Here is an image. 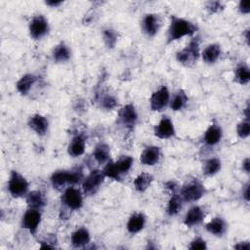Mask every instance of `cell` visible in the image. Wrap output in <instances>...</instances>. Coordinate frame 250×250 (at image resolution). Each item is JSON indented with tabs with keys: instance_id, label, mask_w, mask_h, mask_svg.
<instances>
[{
	"instance_id": "obj_1",
	"label": "cell",
	"mask_w": 250,
	"mask_h": 250,
	"mask_svg": "<svg viewBox=\"0 0 250 250\" xmlns=\"http://www.w3.org/2000/svg\"><path fill=\"white\" fill-rule=\"evenodd\" d=\"M198 27L194 22L184 18L171 16L166 36L167 44L178 41L187 36L193 37Z\"/></svg>"
},
{
	"instance_id": "obj_2",
	"label": "cell",
	"mask_w": 250,
	"mask_h": 250,
	"mask_svg": "<svg viewBox=\"0 0 250 250\" xmlns=\"http://www.w3.org/2000/svg\"><path fill=\"white\" fill-rule=\"evenodd\" d=\"M83 170L76 168L72 170H57L51 175V183L54 188L62 189L66 186H75L83 182Z\"/></svg>"
},
{
	"instance_id": "obj_3",
	"label": "cell",
	"mask_w": 250,
	"mask_h": 250,
	"mask_svg": "<svg viewBox=\"0 0 250 250\" xmlns=\"http://www.w3.org/2000/svg\"><path fill=\"white\" fill-rule=\"evenodd\" d=\"M199 56L200 39L198 36H193L185 48L176 53V60L179 63L185 66H191L197 62Z\"/></svg>"
},
{
	"instance_id": "obj_4",
	"label": "cell",
	"mask_w": 250,
	"mask_h": 250,
	"mask_svg": "<svg viewBox=\"0 0 250 250\" xmlns=\"http://www.w3.org/2000/svg\"><path fill=\"white\" fill-rule=\"evenodd\" d=\"M7 188L9 193L15 197L20 198L26 196L28 193L29 188V183L28 181L18 171L12 170L8 179L7 183Z\"/></svg>"
},
{
	"instance_id": "obj_5",
	"label": "cell",
	"mask_w": 250,
	"mask_h": 250,
	"mask_svg": "<svg viewBox=\"0 0 250 250\" xmlns=\"http://www.w3.org/2000/svg\"><path fill=\"white\" fill-rule=\"evenodd\" d=\"M206 188L198 181H191L182 187L180 196L184 202H195L206 194Z\"/></svg>"
},
{
	"instance_id": "obj_6",
	"label": "cell",
	"mask_w": 250,
	"mask_h": 250,
	"mask_svg": "<svg viewBox=\"0 0 250 250\" xmlns=\"http://www.w3.org/2000/svg\"><path fill=\"white\" fill-rule=\"evenodd\" d=\"M104 178L105 176L103 170L96 169L91 171L88 174V176L83 179V182H82V189L84 194L87 196H91L95 194L99 190L102 184L104 183Z\"/></svg>"
},
{
	"instance_id": "obj_7",
	"label": "cell",
	"mask_w": 250,
	"mask_h": 250,
	"mask_svg": "<svg viewBox=\"0 0 250 250\" xmlns=\"http://www.w3.org/2000/svg\"><path fill=\"white\" fill-rule=\"evenodd\" d=\"M62 203L70 210H79L83 206V194L81 190L74 186L65 188L62 195Z\"/></svg>"
},
{
	"instance_id": "obj_8",
	"label": "cell",
	"mask_w": 250,
	"mask_h": 250,
	"mask_svg": "<svg viewBox=\"0 0 250 250\" xmlns=\"http://www.w3.org/2000/svg\"><path fill=\"white\" fill-rule=\"evenodd\" d=\"M50 30L48 20L43 15L34 16L28 24L29 35L34 40L45 37Z\"/></svg>"
},
{
	"instance_id": "obj_9",
	"label": "cell",
	"mask_w": 250,
	"mask_h": 250,
	"mask_svg": "<svg viewBox=\"0 0 250 250\" xmlns=\"http://www.w3.org/2000/svg\"><path fill=\"white\" fill-rule=\"evenodd\" d=\"M137 121L138 113L133 104H127L118 110L117 123L125 127L127 130H132Z\"/></svg>"
},
{
	"instance_id": "obj_10",
	"label": "cell",
	"mask_w": 250,
	"mask_h": 250,
	"mask_svg": "<svg viewBox=\"0 0 250 250\" xmlns=\"http://www.w3.org/2000/svg\"><path fill=\"white\" fill-rule=\"evenodd\" d=\"M170 103V92L166 86H161L149 98V106L152 111L163 110Z\"/></svg>"
},
{
	"instance_id": "obj_11",
	"label": "cell",
	"mask_w": 250,
	"mask_h": 250,
	"mask_svg": "<svg viewBox=\"0 0 250 250\" xmlns=\"http://www.w3.org/2000/svg\"><path fill=\"white\" fill-rule=\"evenodd\" d=\"M41 223L40 210L28 208L21 218V228L27 229L31 234H35Z\"/></svg>"
},
{
	"instance_id": "obj_12",
	"label": "cell",
	"mask_w": 250,
	"mask_h": 250,
	"mask_svg": "<svg viewBox=\"0 0 250 250\" xmlns=\"http://www.w3.org/2000/svg\"><path fill=\"white\" fill-rule=\"evenodd\" d=\"M161 26V20L158 14L155 13H148L146 14L142 20L141 27L143 32L147 37L155 36Z\"/></svg>"
},
{
	"instance_id": "obj_13",
	"label": "cell",
	"mask_w": 250,
	"mask_h": 250,
	"mask_svg": "<svg viewBox=\"0 0 250 250\" xmlns=\"http://www.w3.org/2000/svg\"><path fill=\"white\" fill-rule=\"evenodd\" d=\"M154 136L161 140H168L176 135L173 121L168 116H163L153 129Z\"/></svg>"
},
{
	"instance_id": "obj_14",
	"label": "cell",
	"mask_w": 250,
	"mask_h": 250,
	"mask_svg": "<svg viewBox=\"0 0 250 250\" xmlns=\"http://www.w3.org/2000/svg\"><path fill=\"white\" fill-rule=\"evenodd\" d=\"M28 127L38 136H44L48 132L49 129V121L48 119L39 113H35L28 118L27 121Z\"/></svg>"
},
{
	"instance_id": "obj_15",
	"label": "cell",
	"mask_w": 250,
	"mask_h": 250,
	"mask_svg": "<svg viewBox=\"0 0 250 250\" xmlns=\"http://www.w3.org/2000/svg\"><path fill=\"white\" fill-rule=\"evenodd\" d=\"M161 156L160 147L156 146H148L145 147L140 155V161L143 165L153 166L158 163Z\"/></svg>"
},
{
	"instance_id": "obj_16",
	"label": "cell",
	"mask_w": 250,
	"mask_h": 250,
	"mask_svg": "<svg viewBox=\"0 0 250 250\" xmlns=\"http://www.w3.org/2000/svg\"><path fill=\"white\" fill-rule=\"evenodd\" d=\"M205 218L204 210L197 205L192 206L189 208V210L187 212L184 218V224L188 228H192L195 226L200 225Z\"/></svg>"
},
{
	"instance_id": "obj_17",
	"label": "cell",
	"mask_w": 250,
	"mask_h": 250,
	"mask_svg": "<svg viewBox=\"0 0 250 250\" xmlns=\"http://www.w3.org/2000/svg\"><path fill=\"white\" fill-rule=\"evenodd\" d=\"M90 241L91 235L86 228H79L70 235V242L74 248H86Z\"/></svg>"
},
{
	"instance_id": "obj_18",
	"label": "cell",
	"mask_w": 250,
	"mask_h": 250,
	"mask_svg": "<svg viewBox=\"0 0 250 250\" xmlns=\"http://www.w3.org/2000/svg\"><path fill=\"white\" fill-rule=\"evenodd\" d=\"M223 137V130L218 123H212L205 131L203 141L207 146L217 145Z\"/></svg>"
},
{
	"instance_id": "obj_19",
	"label": "cell",
	"mask_w": 250,
	"mask_h": 250,
	"mask_svg": "<svg viewBox=\"0 0 250 250\" xmlns=\"http://www.w3.org/2000/svg\"><path fill=\"white\" fill-rule=\"evenodd\" d=\"M146 221V218L143 213L133 214L129 218V220L126 224V229H127L128 232L131 234H136V233L140 232L145 228Z\"/></svg>"
},
{
	"instance_id": "obj_20",
	"label": "cell",
	"mask_w": 250,
	"mask_h": 250,
	"mask_svg": "<svg viewBox=\"0 0 250 250\" xmlns=\"http://www.w3.org/2000/svg\"><path fill=\"white\" fill-rule=\"evenodd\" d=\"M205 229L209 233L215 236H223L227 231L228 225L223 218L215 217L206 224Z\"/></svg>"
},
{
	"instance_id": "obj_21",
	"label": "cell",
	"mask_w": 250,
	"mask_h": 250,
	"mask_svg": "<svg viewBox=\"0 0 250 250\" xmlns=\"http://www.w3.org/2000/svg\"><path fill=\"white\" fill-rule=\"evenodd\" d=\"M221 54H222L221 46L217 43H213L205 47V49L201 54V57L205 63L213 64L219 60Z\"/></svg>"
},
{
	"instance_id": "obj_22",
	"label": "cell",
	"mask_w": 250,
	"mask_h": 250,
	"mask_svg": "<svg viewBox=\"0 0 250 250\" xmlns=\"http://www.w3.org/2000/svg\"><path fill=\"white\" fill-rule=\"evenodd\" d=\"M86 141L82 135H76L70 141L67 146V153L72 157H78L85 151Z\"/></svg>"
},
{
	"instance_id": "obj_23",
	"label": "cell",
	"mask_w": 250,
	"mask_h": 250,
	"mask_svg": "<svg viewBox=\"0 0 250 250\" xmlns=\"http://www.w3.org/2000/svg\"><path fill=\"white\" fill-rule=\"evenodd\" d=\"M70 56L71 52L64 42H61L58 45H56L52 51V58L54 62L58 63L66 62L70 59Z\"/></svg>"
},
{
	"instance_id": "obj_24",
	"label": "cell",
	"mask_w": 250,
	"mask_h": 250,
	"mask_svg": "<svg viewBox=\"0 0 250 250\" xmlns=\"http://www.w3.org/2000/svg\"><path fill=\"white\" fill-rule=\"evenodd\" d=\"M37 77L32 74V73H26L22 75L17 82L16 88L17 91L21 95V96H26L29 91L31 90V87L35 83Z\"/></svg>"
},
{
	"instance_id": "obj_25",
	"label": "cell",
	"mask_w": 250,
	"mask_h": 250,
	"mask_svg": "<svg viewBox=\"0 0 250 250\" xmlns=\"http://www.w3.org/2000/svg\"><path fill=\"white\" fill-rule=\"evenodd\" d=\"M25 200L28 208H34L38 210L42 209L46 204L45 198L39 190L28 191V193L25 196Z\"/></svg>"
},
{
	"instance_id": "obj_26",
	"label": "cell",
	"mask_w": 250,
	"mask_h": 250,
	"mask_svg": "<svg viewBox=\"0 0 250 250\" xmlns=\"http://www.w3.org/2000/svg\"><path fill=\"white\" fill-rule=\"evenodd\" d=\"M152 182H153V176L150 173L143 172L135 178L133 185L137 191L144 192L150 187Z\"/></svg>"
},
{
	"instance_id": "obj_27",
	"label": "cell",
	"mask_w": 250,
	"mask_h": 250,
	"mask_svg": "<svg viewBox=\"0 0 250 250\" xmlns=\"http://www.w3.org/2000/svg\"><path fill=\"white\" fill-rule=\"evenodd\" d=\"M188 97L186 93L185 90L179 89L173 96L170 104V107L174 111H179L182 110L188 104Z\"/></svg>"
},
{
	"instance_id": "obj_28",
	"label": "cell",
	"mask_w": 250,
	"mask_h": 250,
	"mask_svg": "<svg viewBox=\"0 0 250 250\" xmlns=\"http://www.w3.org/2000/svg\"><path fill=\"white\" fill-rule=\"evenodd\" d=\"M93 156L99 164H105L110 156L109 146L104 143L98 144L93 150Z\"/></svg>"
},
{
	"instance_id": "obj_29",
	"label": "cell",
	"mask_w": 250,
	"mask_h": 250,
	"mask_svg": "<svg viewBox=\"0 0 250 250\" xmlns=\"http://www.w3.org/2000/svg\"><path fill=\"white\" fill-rule=\"evenodd\" d=\"M234 81L239 85H247L250 81V69L245 63H240L234 70Z\"/></svg>"
},
{
	"instance_id": "obj_30",
	"label": "cell",
	"mask_w": 250,
	"mask_h": 250,
	"mask_svg": "<svg viewBox=\"0 0 250 250\" xmlns=\"http://www.w3.org/2000/svg\"><path fill=\"white\" fill-rule=\"evenodd\" d=\"M183 199L181 198L180 194L178 193H173L167 203L166 207V213L169 216H176L183 208Z\"/></svg>"
},
{
	"instance_id": "obj_31",
	"label": "cell",
	"mask_w": 250,
	"mask_h": 250,
	"mask_svg": "<svg viewBox=\"0 0 250 250\" xmlns=\"http://www.w3.org/2000/svg\"><path fill=\"white\" fill-rule=\"evenodd\" d=\"M222 168V162L217 157H212L207 159L203 164V174L207 177H211L216 175Z\"/></svg>"
},
{
	"instance_id": "obj_32",
	"label": "cell",
	"mask_w": 250,
	"mask_h": 250,
	"mask_svg": "<svg viewBox=\"0 0 250 250\" xmlns=\"http://www.w3.org/2000/svg\"><path fill=\"white\" fill-rule=\"evenodd\" d=\"M103 172L106 178H110V179H112L114 181H118V182L121 181V174H120L115 162L110 159L105 163V165L103 169Z\"/></svg>"
},
{
	"instance_id": "obj_33",
	"label": "cell",
	"mask_w": 250,
	"mask_h": 250,
	"mask_svg": "<svg viewBox=\"0 0 250 250\" xmlns=\"http://www.w3.org/2000/svg\"><path fill=\"white\" fill-rule=\"evenodd\" d=\"M133 162H134L133 157H131L129 155H125V156L120 157L117 161H115V164H116L120 174L122 175V174H126L130 171V169L132 168Z\"/></svg>"
},
{
	"instance_id": "obj_34",
	"label": "cell",
	"mask_w": 250,
	"mask_h": 250,
	"mask_svg": "<svg viewBox=\"0 0 250 250\" xmlns=\"http://www.w3.org/2000/svg\"><path fill=\"white\" fill-rule=\"evenodd\" d=\"M103 38L107 48H113L117 42V33L112 28H105L103 30Z\"/></svg>"
},
{
	"instance_id": "obj_35",
	"label": "cell",
	"mask_w": 250,
	"mask_h": 250,
	"mask_svg": "<svg viewBox=\"0 0 250 250\" xmlns=\"http://www.w3.org/2000/svg\"><path fill=\"white\" fill-rule=\"evenodd\" d=\"M101 106L106 110H111L116 107L117 100L112 95H104L101 99Z\"/></svg>"
},
{
	"instance_id": "obj_36",
	"label": "cell",
	"mask_w": 250,
	"mask_h": 250,
	"mask_svg": "<svg viewBox=\"0 0 250 250\" xmlns=\"http://www.w3.org/2000/svg\"><path fill=\"white\" fill-rule=\"evenodd\" d=\"M236 134L240 139H246L250 134L249 120H243L236 126Z\"/></svg>"
},
{
	"instance_id": "obj_37",
	"label": "cell",
	"mask_w": 250,
	"mask_h": 250,
	"mask_svg": "<svg viewBox=\"0 0 250 250\" xmlns=\"http://www.w3.org/2000/svg\"><path fill=\"white\" fill-rule=\"evenodd\" d=\"M188 249L190 250H205L207 249V244L206 241L202 238V237H195L193 238L189 245H188Z\"/></svg>"
},
{
	"instance_id": "obj_38",
	"label": "cell",
	"mask_w": 250,
	"mask_h": 250,
	"mask_svg": "<svg viewBox=\"0 0 250 250\" xmlns=\"http://www.w3.org/2000/svg\"><path fill=\"white\" fill-rule=\"evenodd\" d=\"M224 9V5L220 1H209L206 3V10L210 14L220 13Z\"/></svg>"
},
{
	"instance_id": "obj_39",
	"label": "cell",
	"mask_w": 250,
	"mask_h": 250,
	"mask_svg": "<svg viewBox=\"0 0 250 250\" xmlns=\"http://www.w3.org/2000/svg\"><path fill=\"white\" fill-rule=\"evenodd\" d=\"M238 10L241 14H249L250 8H249V1H240L238 4Z\"/></svg>"
},
{
	"instance_id": "obj_40",
	"label": "cell",
	"mask_w": 250,
	"mask_h": 250,
	"mask_svg": "<svg viewBox=\"0 0 250 250\" xmlns=\"http://www.w3.org/2000/svg\"><path fill=\"white\" fill-rule=\"evenodd\" d=\"M233 248L237 250H247L250 248V243L249 241H240L237 244H235Z\"/></svg>"
},
{
	"instance_id": "obj_41",
	"label": "cell",
	"mask_w": 250,
	"mask_h": 250,
	"mask_svg": "<svg viewBox=\"0 0 250 250\" xmlns=\"http://www.w3.org/2000/svg\"><path fill=\"white\" fill-rule=\"evenodd\" d=\"M242 169L246 173H249V170H250V160H249V157H246L243 160V162H242Z\"/></svg>"
},
{
	"instance_id": "obj_42",
	"label": "cell",
	"mask_w": 250,
	"mask_h": 250,
	"mask_svg": "<svg viewBox=\"0 0 250 250\" xmlns=\"http://www.w3.org/2000/svg\"><path fill=\"white\" fill-rule=\"evenodd\" d=\"M242 197L245 201H249V184H246V186L244 187V190L242 191Z\"/></svg>"
},
{
	"instance_id": "obj_43",
	"label": "cell",
	"mask_w": 250,
	"mask_h": 250,
	"mask_svg": "<svg viewBox=\"0 0 250 250\" xmlns=\"http://www.w3.org/2000/svg\"><path fill=\"white\" fill-rule=\"evenodd\" d=\"M46 5L52 7V8H56V7H59L60 5L62 4V1H54V0H49V1H46L45 2Z\"/></svg>"
},
{
	"instance_id": "obj_44",
	"label": "cell",
	"mask_w": 250,
	"mask_h": 250,
	"mask_svg": "<svg viewBox=\"0 0 250 250\" xmlns=\"http://www.w3.org/2000/svg\"><path fill=\"white\" fill-rule=\"evenodd\" d=\"M245 40H246L247 44L249 45V28H247V29L245 30Z\"/></svg>"
}]
</instances>
